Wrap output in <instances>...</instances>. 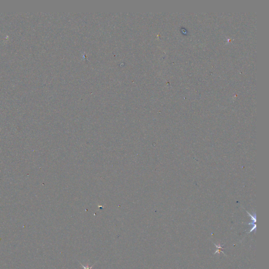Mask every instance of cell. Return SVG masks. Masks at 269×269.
I'll return each instance as SVG.
<instances>
[{"label":"cell","mask_w":269,"mask_h":269,"mask_svg":"<svg viewBox=\"0 0 269 269\" xmlns=\"http://www.w3.org/2000/svg\"><path fill=\"white\" fill-rule=\"evenodd\" d=\"M80 264H81V266L84 268V269H92L94 266L95 264V263L93 265L92 267H89V265H88V264H87V266H86V267H85V266H83V264L81 263H80Z\"/></svg>","instance_id":"cell-1"}]
</instances>
